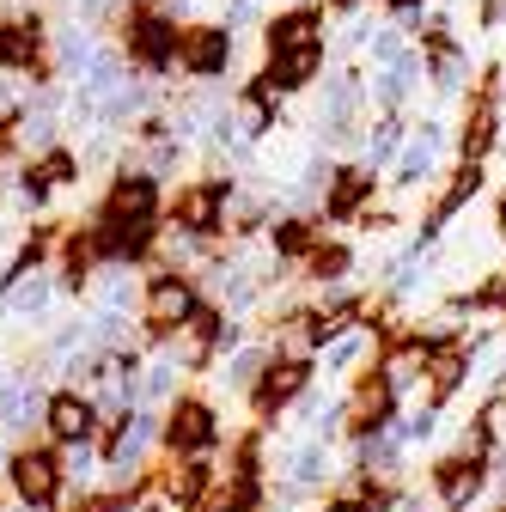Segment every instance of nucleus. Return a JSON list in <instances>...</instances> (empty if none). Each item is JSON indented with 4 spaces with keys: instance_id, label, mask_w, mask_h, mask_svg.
<instances>
[{
    "instance_id": "7",
    "label": "nucleus",
    "mask_w": 506,
    "mask_h": 512,
    "mask_svg": "<svg viewBox=\"0 0 506 512\" xmlns=\"http://www.w3.org/2000/svg\"><path fill=\"white\" fill-rule=\"evenodd\" d=\"M147 317H153V330H183L189 317H196V293H189V281H177V275H159L153 287H147Z\"/></svg>"
},
{
    "instance_id": "24",
    "label": "nucleus",
    "mask_w": 506,
    "mask_h": 512,
    "mask_svg": "<svg viewBox=\"0 0 506 512\" xmlns=\"http://www.w3.org/2000/svg\"><path fill=\"white\" fill-rule=\"evenodd\" d=\"M202 488H208V464H202L196 452H189V464H177V470H171L165 494H171V506H189V500H196Z\"/></svg>"
},
{
    "instance_id": "28",
    "label": "nucleus",
    "mask_w": 506,
    "mask_h": 512,
    "mask_svg": "<svg viewBox=\"0 0 506 512\" xmlns=\"http://www.w3.org/2000/svg\"><path fill=\"white\" fill-rule=\"evenodd\" d=\"M372 348H378V342H372L366 330H354V336H336V348H330V366H336V372H342V366H366V360H372Z\"/></svg>"
},
{
    "instance_id": "33",
    "label": "nucleus",
    "mask_w": 506,
    "mask_h": 512,
    "mask_svg": "<svg viewBox=\"0 0 506 512\" xmlns=\"http://www.w3.org/2000/svg\"><path fill=\"white\" fill-rule=\"evenodd\" d=\"M257 366H263V348H244V354H232V366H226V384H250V378H257Z\"/></svg>"
},
{
    "instance_id": "38",
    "label": "nucleus",
    "mask_w": 506,
    "mask_h": 512,
    "mask_svg": "<svg viewBox=\"0 0 506 512\" xmlns=\"http://www.w3.org/2000/svg\"><path fill=\"white\" fill-rule=\"evenodd\" d=\"M330 512H366V500H336Z\"/></svg>"
},
{
    "instance_id": "37",
    "label": "nucleus",
    "mask_w": 506,
    "mask_h": 512,
    "mask_svg": "<svg viewBox=\"0 0 506 512\" xmlns=\"http://www.w3.org/2000/svg\"><path fill=\"white\" fill-rule=\"evenodd\" d=\"M494 226H500V244H506V196L494 202Z\"/></svg>"
},
{
    "instance_id": "22",
    "label": "nucleus",
    "mask_w": 506,
    "mask_h": 512,
    "mask_svg": "<svg viewBox=\"0 0 506 512\" xmlns=\"http://www.w3.org/2000/svg\"><path fill=\"white\" fill-rule=\"evenodd\" d=\"M311 37H318V7H299V13L269 25V49H293V43H311Z\"/></svg>"
},
{
    "instance_id": "2",
    "label": "nucleus",
    "mask_w": 506,
    "mask_h": 512,
    "mask_svg": "<svg viewBox=\"0 0 506 512\" xmlns=\"http://www.w3.org/2000/svg\"><path fill=\"white\" fill-rule=\"evenodd\" d=\"M391 421H397V384L385 372H366L354 403H348V427L354 433H385Z\"/></svg>"
},
{
    "instance_id": "27",
    "label": "nucleus",
    "mask_w": 506,
    "mask_h": 512,
    "mask_svg": "<svg viewBox=\"0 0 506 512\" xmlns=\"http://www.w3.org/2000/svg\"><path fill=\"white\" fill-rule=\"evenodd\" d=\"M37 55V25H0V61L7 68H25Z\"/></svg>"
},
{
    "instance_id": "39",
    "label": "nucleus",
    "mask_w": 506,
    "mask_h": 512,
    "mask_svg": "<svg viewBox=\"0 0 506 512\" xmlns=\"http://www.w3.org/2000/svg\"><path fill=\"white\" fill-rule=\"evenodd\" d=\"M80 512H110V506H104V500H92V506H80Z\"/></svg>"
},
{
    "instance_id": "35",
    "label": "nucleus",
    "mask_w": 506,
    "mask_h": 512,
    "mask_svg": "<svg viewBox=\"0 0 506 512\" xmlns=\"http://www.w3.org/2000/svg\"><path fill=\"white\" fill-rule=\"evenodd\" d=\"M129 299V275H104L98 281V305H122Z\"/></svg>"
},
{
    "instance_id": "23",
    "label": "nucleus",
    "mask_w": 506,
    "mask_h": 512,
    "mask_svg": "<svg viewBox=\"0 0 506 512\" xmlns=\"http://www.w3.org/2000/svg\"><path fill=\"white\" fill-rule=\"evenodd\" d=\"M366 55L385 61V68H397V61L409 55V31H403V25H372V31H366Z\"/></svg>"
},
{
    "instance_id": "31",
    "label": "nucleus",
    "mask_w": 506,
    "mask_h": 512,
    "mask_svg": "<svg viewBox=\"0 0 506 512\" xmlns=\"http://www.w3.org/2000/svg\"><path fill=\"white\" fill-rule=\"evenodd\" d=\"M171 384H177V360H159V366H147V378H141V397L159 403V397H171Z\"/></svg>"
},
{
    "instance_id": "42",
    "label": "nucleus",
    "mask_w": 506,
    "mask_h": 512,
    "mask_svg": "<svg viewBox=\"0 0 506 512\" xmlns=\"http://www.w3.org/2000/svg\"><path fill=\"white\" fill-rule=\"evenodd\" d=\"M110 512H129V506H110Z\"/></svg>"
},
{
    "instance_id": "4",
    "label": "nucleus",
    "mask_w": 506,
    "mask_h": 512,
    "mask_svg": "<svg viewBox=\"0 0 506 512\" xmlns=\"http://www.w3.org/2000/svg\"><path fill=\"white\" fill-rule=\"evenodd\" d=\"M177 61H183L196 80H214L226 61H232V31H226V25H196V31H183Z\"/></svg>"
},
{
    "instance_id": "41",
    "label": "nucleus",
    "mask_w": 506,
    "mask_h": 512,
    "mask_svg": "<svg viewBox=\"0 0 506 512\" xmlns=\"http://www.w3.org/2000/svg\"><path fill=\"white\" fill-rule=\"evenodd\" d=\"M342 7H360V0H342Z\"/></svg>"
},
{
    "instance_id": "6",
    "label": "nucleus",
    "mask_w": 506,
    "mask_h": 512,
    "mask_svg": "<svg viewBox=\"0 0 506 512\" xmlns=\"http://www.w3.org/2000/svg\"><path fill=\"white\" fill-rule=\"evenodd\" d=\"M324 74V43L311 37V43H293V49H275V61H269V86L275 92H299V86H311Z\"/></svg>"
},
{
    "instance_id": "26",
    "label": "nucleus",
    "mask_w": 506,
    "mask_h": 512,
    "mask_svg": "<svg viewBox=\"0 0 506 512\" xmlns=\"http://www.w3.org/2000/svg\"><path fill=\"white\" fill-rule=\"evenodd\" d=\"M305 275L311 281H342L348 275V250L342 244H311L305 250Z\"/></svg>"
},
{
    "instance_id": "16",
    "label": "nucleus",
    "mask_w": 506,
    "mask_h": 512,
    "mask_svg": "<svg viewBox=\"0 0 506 512\" xmlns=\"http://www.w3.org/2000/svg\"><path fill=\"white\" fill-rule=\"evenodd\" d=\"M226 196H232V183H202V189H189V196L177 202V226H183V232H214Z\"/></svg>"
},
{
    "instance_id": "25",
    "label": "nucleus",
    "mask_w": 506,
    "mask_h": 512,
    "mask_svg": "<svg viewBox=\"0 0 506 512\" xmlns=\"http://www.w3.org/2000/svg\"><path fill=\"white\" fill-rule=\"evenodd\" d=\"M55 55H61V68H68V80H86V68L98 61V49L86 43V31H61L55 37Z\"/></svg>"
},
{
    "instance_id": "36",
    "label": "nucleus",
    "mask_w": 506,
    "mask_h": 512,
    "mask_svg": "<svg viewBox=\"0 0 506 512\" xmlns=\"http://www.w3.org/2000/svg\"><path fill=\"white\" fill-rule=\"evenodd\" d=\"M500 19H506V0H482V25H488V31H494V25H500Z\"/></svg>"
},
{
    "instance_id": "29",
    "label": "nucleus",
    "mask_w": 506,
    "mask_h": 512,
    "mask_svg": "<svg viewBox=\"0 0 506 512\" xmlns=\"http://www.w3.org/2000/svg\"><path fill=\"white\" fill-rule=\"evenodd\" d=\"M311 244H318L311 220H281V232H275V250H281V256H305Z\"/></svg>"
},
{
    "instance_id": "19",
    "label": "nucleus",
    "mask_w": 506,
    "mask_h": 512,
    "mask_svg": "<svg viewBox=\"0 0 506 512\" xmlns=\"http://www.w3.org/2000/svg\"><path fill=\"white\" fill-rule=\"evenodd\" d=\"M397 147H403V116H397V110H378V116L366 122V165L397 159Z\"/></svg>"
},
{
    "instance_id": "13",
    "label": "nucleus",
    "mask_w": 506,
    "mask_h": 512,
    "mask_svg": "<svg viewBox=\"0 0 506 512\" xmlns=\"http://www.w3.org/2000/svg\"><path fill=\"white\" fill-rule=\"evenodd\" d=\"M165 439H171V452H202V445L214 439V415L202 409V403H177L171 409V421H165Z\"/></svg>"
},
{
    "instance_id": "20",
    "label": "nucleus",
    "mask_w": 506,
    "mask_h": 512,
    "mask_svg": "<svg viewBox=\"0 0 506 512\" xmlns=\"http://www.w3.org/2000/svg\"><path fill=\"white\" fill-rule=\"evenodd\" d=\"M330 476V452H324V445H293V452H287V488H318Z\"/></svg>"
},
{
    "instance_id": "40",
    "label": "nucleus",
    "mask_w": 506,
    "mask_h": 512,
    "mask_svg": "<svg viewBox=\"0 0 506 512\" xmlns=\"http://www.w3.org/2000/svg\"><path fill=\"white\" fill-rule=\"evenodd\" d=\"M391 7H421V0H391Z\"/></svg>"
},
{
    "instance_id": "9",
    "label": "nucleus",
    "mask_w": 506,
    "mask_h": 512,
    "mask_svg": "<svg viewBox=\"0 0 506 512\" xmlns=\"http://www.w3.org/2000/svg\"><path fill=\"white\" fill-rule=\"evenodd\" d=\"M7 470H13V488H19L25 506H49L55 488H61V464H55L49 452H19Z\"/></svg>"
},
{
    "instance_id": "3",
    "label": "nucleus",
    "mask_w": 506,
    "mask_h": 512,
    "mask_svg": "<svg viewBox=\"0 0 506 512\" xmlns=\"http://www.w3.org/2000/svg\"><path fill=\"white\" fill-rule=\"evenodd\" d=\"M482 482H488V464H476V458L446 452V458L433 464V488H439V506H446V512H470V500L482 494Z\"/></svg>"
},
{
    "instance_id": "1",
    "label": "nucleus",
    "mask_w": 506,
    "mask_h": 512,
    "mask_svg": "<svg viewBox=\"0 0 506 512\" xmlns=\"http://www.w3.org/2000/svg\"><path fill=\"white\" fill-rule=\"evenodd\" d=\"M500 80H506V68H488L482 74V92H476V104H470V116L458 122V159H470V165H482L488 153H494V141H500Z\"/></svg>"
},
{
    "instance_id": "43",
    "label": "nucleus",
    "mask_w": 506,
    "mask_h": 512,
    "mask_svg": "<svg viewBox=\"0 0 506 512\" xmlns=\"http://www.w3.org/2000/svg\"><path fill=\"white\" fill-rule=\"evenodd\" d=\"M250 7H263V0H250Z\"/></svg>"
},
{
    "instance_id": "11",
    "label": "nucleus",
    "mask_w": 506,
    "mask_h": 512,
    "mask_svg": "<svg viewBox=\"0 0 506 512\" xmlns=\"http://www.w3.org/2000/svg\"><path fill=\"white\" fill-rule=\"evenodd\" d=\"M153 208H159V183L147 171L116 177L110 196H104V220H153Z\"/></svg>"
},
{
    "instance_id": "18",
    "label": "nucleus",
    "mask_w": 506,
    "mask_h": 512,
    "mask_svg": "<svg viewBox=\"0 0 506 512\" xmlns=\"http://www.w3.org/2000/svg\"><path fill=\"white\" fill-rule=\"evenodd\" d=\"M147 238H153V220H104V232H98V250L104 256H141L147 250Z\"/></svg>"
},
{
    "instance_id": "15",
    "label": "nucleus",
    "mask_w": 506,
    "mask_h": 512,
    "mask_svg": "<svg viewBox=\"0 0 506 512\" xmlns=\"http://www.w3.org/2000/svg\"><path fill=\"white\" fill-rule=\"evenodd\" d=\"M470 366H476V354H470V348H458V342H439V348L427 354V378H433V403H439V397H452L458 384L470 378Z\"/></svg>"
},
{
    "instance_id": "17",
    "label": "nucleus",
    "mask_w": 506,
    "mask_h": 512,
    "mask_svg": "<svg viewBox=\"0 0 506 512\" xmlns=\"http://www.w3.org/2000/svg\"><path fill=\"white\" fill-rule=\"evenodd\" d=\"M43 421H49V433L68 445V439H92V403L86 397H49V409H43Z\"/></svg>"
},
{
    "instance_id": "12",
    "label": "nucleus",
    "mask_w": 506,
    "mask_h": 512,
    "mask_svg": "<svg viewBox=\"0 0 506 512\" xmlns=\"http://www.w3.org/2000/svg\"><path fill=\"white\" fill-rule=\"evenodd\" d=\"M476 196H482V165H470V159H464V165H458V177L446 183V196H439V202H433V214L421 220V244H433V238H439V226H446L458 208H470Z\"/></svg>"
},
{
    "instance_id": "10",
    "label": "nucleus",
    "mask_w": 506,
    "mask_h": 512,
    "mask_svg": "<svg viewBox=\"0 0 506 512\" xmlns=\"http://www.w3.org/2000/svg\"><path fill=\"white\" fill-rule=\"evenodd\" d=\"M129 37H135V61H141L147 74L171 68V61H177V43H183V37H177V25H171V19H159V13H141Z\"/></svg>"
},
{
    "instance_id": "32",
    "label": "nucleus",
    "mask_w": 506,
    "mask_h": 512,
    "mask_svg": "<svg viewBox=\"0 0 506 512\" xmlns=\"http://www.w3.org/2000/svg\"><path fill=\"white\" fill-rule=\"evenodd\" d=\"M391 433H397V445H415V439H427V433H433V409H415V415H409V421H397Z\"/></svg>"
},
{
    "instance_id": "8",
    "label": "nucleus",
    "mask_w": 506,
    "mask_h": 512,
    "mask_svg": "<svg viewBox=\"0 0 506 512\" xmlns=\"http://www.w3.org/2000/svg\"><path fill=\"white\" fill-rule=\"evenodd\" d=\"M311 384V366L305 360H275L263 378H257V391H250V403H257V415H275V409H287L299 391Z\"/></svg>"
},
{
    "instance_id": "21",
    "label": "nucleus",
    "mask_w": 506,
    "mask_h": 512,
    "mask_svg": "<svg viewBox=\"0 0 506 512\" xmlns=\"http://www.w3.org/2000/svg\"><path fill=\"white\" fill-rule=\"evenodd\" d=\"M7 293H13V311H19V317H43L49 299H55V281H49V275H19Z\"/></svg>"
},
{
    "instance_id": "14",
    "label": "nucleus",
    "mask_w": 506,
    "mask_h": 512,
    "mask_svg": "<svg viewBox=\"0 0 506 512\" xmlns=\"http://www.w3.org/2000/svg\"><path fill=\"white\" fill-rule=\"evenodd\" d=\"M378 189V177H372V165L366 159H354V165H342L336 177H330V214L336 220H348V214H360V202Z\"/></svg>"
},
{
    "instance_id": "30",
    "label": "nucleus",
    "mask_w": 506,
    "mask_h": 512,
    "mask_svg": "<svg viewBox=\"0 0 506 512\" xmlns=\"http://www.w3.org/2000/svg\"><path fill=\"white\" fill-rule=\"evenodd\" d=\"M74 171H80V165H74V153H61V147H55V153H49L31 177H37L43 189H55V183H74Z\"/></svg>"
},
{
    "instance_id": "34",
    "label": "nucleus",
    "mask_w": 506,
    "mask_h": 512,
    "mask_svg": "<svg viewBox=\"0 0 506 512\" xmlns=\"http://www.w3.org/2000/svg\"><path fill=\"white\" fill-rule=\"evenodd\" d=\"M86 464H92V445H86V439H68V458H61V470H68V476L80 482V476H92Z\"/></svg>"
},
{
    "instance_id": "5",
    "label": "nucleus",
    "mask_w": 506,
    "mask_h": 512,
    "mask_svg": "<svg viewBox=\"0 0 506 512\" xmlns=\"http://www.w3.org/2000/svg\"><path fill=\"white\" fill-rule=\"evenodd\" d=\"M439 153H446V122L427 116V122L415 128V141H409V147H397V183H403V189L427 183V177H433V165H439Z\"/></svg>"
}]
</instances>
